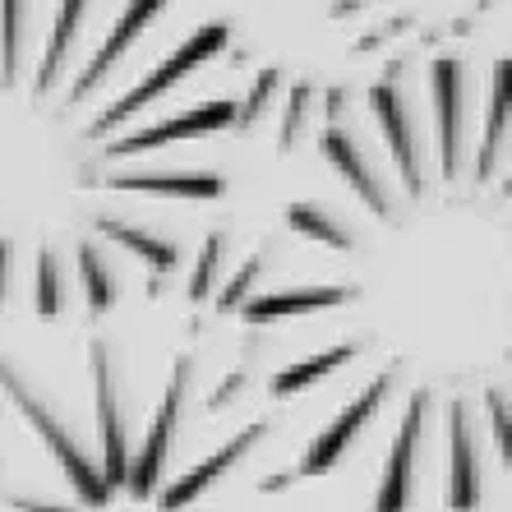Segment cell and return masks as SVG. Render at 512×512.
Listing matches in <instances>:
<instances>
[{"label":"cell","instance_id":"4316f807","mask_svg":"<svg viewBox=\"0 0 512 512\" xmlns=\"http://www.w3.org/2000/svg\"><path fill=\"white\" fill-rule=\"evenodd\" d=\"M259 268H263L259 259H245V263H240V273L231 277V282L222 286V291H217V310H222V314L240 310V305H245V300H250L254 282H259Z\"/></svg>","mask_w":512,"mask_h":512},{"label":"cell","instance_id":"ac0fdd59","mask_svg":"<svg viewBox=\"0 0 512 512\" xmlns=\"http://www.w3.org/2000/svg\"><path fill=\"white\" fill-rule=\"evenodd\" d=\"M503 139H508V65H499V70H494V84H489L485 139H480V162H476V176L480 180H489L494 157L503 153Z\"/></svg>","mask_w":512,"mask_h":512},{"label":"cell","instance_id":"f546056e","mask_svg":"<svg viewBox=\"0 0 512 512\" xmlns=\"http://www.w3.org/2000/svg\"><path fill=\"white\" fill-rule=\"evenodd\" d=\"M14 512H74V508H60V503H42V499H10Z\"/></svg>","mask_w":512,"mask_h":512},{"label":"cell","instance_id":"8fae6325","mask_svg":"<svg viewBox=\"0 0 512 512\" xmlns=\"http://www.w3.org/2000/svg\"><path fill=\"white\" fill-rule=\"evenodd\" d=\"M356 296L351 286H291V291H263V296L240 305V319L263 328L277 319H296V314H314V310H337Z\"/></svg>","mask_w":512,"mask_h":512},{"label":"cell","instance_id":"44dd1931","mask_svg":"<svg viewBox=\"0 0 512 512\" xmlns=\"http://www.w3.org/2000/svg\"><path fill=\"white\" fill-rule=\"evenodd\" d=\"M286 222H291V231L319 240L328 250H351V231L337 227V217H328L319 203H291V208H286Z\"/></svg>","mask_w":512,"mask_h":512},{"label":"cell","instance_id":"7402d4cb","mask_svg":"<svg viewBox=\"0 0 512 512\" xmlns=\"http://www.w3.org/2000/svg\"><path fill=\"white\" fill-rule=\"evenodd\" d=\"M222 259H227V236H208L203 245L199 263H194V277H190V296L194 300H208L217 291V273H222Z\"/></svg>","mask_w":512,"mask_h":512},{"label":"cell","instance_id":"d6986e66","mask_svg":"<svg viewBox=\"0 0 512 512\" xmlns=\"http://www.w3.org/2000/svg\"><path fill=\"white\" fill-rule=\"evenodd\" d=\"M351 360H356V346H328V351H319V356H305L300 365H291V370H282L273 379V397L300 393V388H310V383L328 379V374L342 370V365H351Z\"/></svg>","mask_w":512,"mask_h":512},{"label":"cell","instance_id":"6da1fadb","mask_svg":"<svg viewBox=\"0 0 512 512\" xmlns=\"http://www.w3.org/2000/svg\"><path fill=\"white\" fill-rule=\"evenodd\" d=\"M0 388L14 397V406L24 411V420L37 429L42 448L56 457V466L65 471V480H70L74 494H79L88 508H107V503H111V489H107V480H102V471H97V462L84 453V443H79L70 429H65V420H60L56 411L47 406V397L37 393V388L19 370H10V360H0Z\"/></svg>","mask_w":512,"mask_h":512},{"label":"cell","instance_id":"cb8c5ba5","mask_svg":"<svg viewBox=\"0 0 512 512\" xmlns=\"http://www.w3.org/2000/svg\"><path fill=\"white\" fill-rule=\"evenodd\" d=\"M37 314L42 319H56L60 314V268H56L51 245H42V254H37Z\"/></svg>","mask_w":512,"mask_h":512},{"label":"cell","instance_id":"277c9868","mask_svg":"<svg viewBox=\"0 0 512 512\" xmlns=\"http://www.w3.org/2000/svg\"><path fill=\"white\" fill-rule=\"evenodd\" d=\"M388 388H393V379L388 374H379V379H370L365 383V393L360 397H351L346 402V411L333 420V425L323 429L319 439L310 443V453L300 457V466H296V476H323V471H333L337 462H342V453L351 448V443L360 439V429L374 420V411L383 406V397H388Z\"/></svg>","mask_w":512,"mask_h":512},{"label":"cell","instance_id":"ffe728a7","mask_svg":"<svg viewBox=\"0 0 512 512\" xmlns=\"http://www.w3.org/2000/svg\"><path fill=\"white\" fill-rule=\"evenodd\" d=\"M79 277H84V296H88V310L93 314H107L111 305H116V277H111L107 259H102V250L97 245H79Z\"/></svg>","mask_w":512,"mask_h":512},{"label":"cell","instance_id":"7c38bea8","mask_svg":"<svg viewBox=\"0 0 512 512\" xmlns=\"http://www.w3.org/2000/svg\"><path fill=\"white\" fill-rule=\"evenodd\" d=\"M167 10V0H130V5H125V14H120L116 24H111V33H107V42H102V47L93 51V60H88L84 65V74H79V79H74V102H79V97L88 93V88L97 84V79H102V74L111 70V65H116L120 56H125V47H130L134 37L143 33V28L153 24L157 14Z\"/></svg>","mask_w":512,"mask_h":512},{"label":"cell","instance_id":"4dcf8cb0","mask_svg":"<svg viewBox=\"0 0 512 512\" xmlns=\"http://www.w3.org/2000/svg\"><path fill=\"white\" fill-rule=\"evenodd\" d=\"M10 296V240H0V305Z\"/></svg>","mask_w":512,"mask_h":512},{"label":"cell","instance_id":"5b68a950","mask_svg":"<svg viewBox=\"0 0 512 512\" xmlns=\"http://www.w3.org/2000/svg\"><path fill=\"white\" fill-rule=\"evenodd\" d=\"M231 120H236V102L217 97V102H203V107L185 111V116H171V120L148 125V130L120 134L116 143H107V157H130V153H148V148H167V143H180V139H199V134H222V130H231Z\"/></svg>","mask_w":512,"mask_h":512},{"label":"cell","instance_id":"5bb4252c","mask_svg":"<svg viewBox=\"0 0 512 512\" xmlns=\"http://www.w3.org/2000/svg\"><path fill=\"white\" fill-rule=\"evenodd\" d=\"M319 148H323V157H328V162H333V167L346 176V185L360 194V203H365L370 213H379V217L393 213V199H388V190L374 180V167L365 162V153L356 148V139H351V134L337 130V125H328V130H323V139H319Z\"/></svg>","mask_w":512,"mask_h":512},{"label":"cell","instance_id":"484cf974","mask_svg":"<svg viewBox=\"0 0 512 512\" xmlns=\"http://www.w3.org/2000/svg\"><path fill=\"white\" fill-rule=\"evenodd\" d=\"M310 102H314V88L310 84H296L291 88V97H286V116H282V153H291L300 139V130H305V116H310Z\"/></svg>","mask_w":512,"mask_h":512},{"label":"cell","instance_id":"4fadbf2b","mask_svg":"<svg viewBox=\"0 0 512 512\" xmlns=\"http://www.w3.org/2000/svg\"><path fill=\"white\" fill-rule=\"evenodd\" d=\"M429 88H434V116H439V162L443 176L453 180L462 167V70L453 60H439Z\"/></svg>","mask_w":512,"mask_h":512},{"label":"cell","instance_id":"d4e9b609","mask_svg":"<svg viewBox=\"0 0 512 512\" xmlns=\"http://www.w3.org/2000/svg\"><path fill=\"white\" fill-rule=\"evenodd\" d=\"M277 84H282V74H277V70H263V74H259V84L250 88V97H245V102L236 107V120H231V125H236V130H250L254 120H259L263 111L273 107Z\"/></svg>","mask_w":512,"mask_h":512},{"label":"cell","instance_id":"8992f818","mask_svg":"<svg viewBox=\"0 0 512 512\" xmlns=\"http://www.w3.org/2000/svg\"><path fill=\"white\" fill-rule=\"evenodd\" d=\"M93 379H97V434H102V480L116 494L130 476V448H125V425H120V393L116 370H111V351L102 342L93 346Z\"/></svg>","mask_w":512,"mask_h":512},{"label":"cell","instance_id":"603a6c76","mask_svg":"<svg viewBox=\"0 0 512 512\" xmlns=\"http://www.w3.org/2000/svg\"><path fill=\"white\" fill-rule=\"evenodd\" d=\"M19 28H24V0H0V60H5V84H14Z\"/></svg>","mask_w":512,"mask_h":512},{"label":"cell","instance_id":"3957f363","mask_svg":"<svg viewBox=\"0 0 512 512\" xmlns=\"http://www.w3.org/2000/svg\"><path fill=\"white\" fill-rule=\"evenodd\" d=\"M185 393H190V360H176L167 393H162V406H157L153 425H148V439H143L139 457H130V476H125V485H130L134 499H153L157 489H162V471H167L171 439H176Z\"/></svg>","mask_w":512,"mask_h":512},{"label":"cell","instance_id":"7a4b0ae2","mask_svg":"<svg viewBox=\"0 0 512 512\" xmlns=\"http://www.w3.org/2000/svg\"><path fill=\"white\" fill-rule=\"evenodd\" d=\"M227 37H231V33H227V24H208V28H199L194 37H185V42H180V47L171 51V56L162 60V65H157V70L148 74V79H143L139 88H130L125 97H116V102H111V107L102 111V116H97L93 134L116 130V125H120L125 116H134V111H143L148 102H157V97L167 93V88H176L190 70L208 65V60H213L217 51H227Z\"/></svg>","mask_w":512,"mask_h":512},{"label":"cell","instance_id":"83f0119b","mask_svg":"<svg viewBox=\"0 0 512 512\" xmlns=\"http://www.w3.org/2000/svg\"><path fill=\"white\" fill-rule=\"evenodd\" d=\"M485 411H489V429H494V443H499L503 462L512 457V425H508V397L499 388H489L485 393Z\"/></svg>","mask_w":512,"mask_h":512},{"label":"cell","instance_id":"9a60e30c","mask_svg":"<svg viewBox=\"0 0 512 512\" xmlns=\"http://www.w3.org/2000/svg\"><path fill=\"white\" fill-rule=\"evenodd\" d=\"M107 185L130 194H162V199H217L222 194L217 171H139V176H116Z\"/></svg>","mask_w":512,"mask_h":512},{"label":"cell","instance_id":"ba28073f","mask_svg":"<svg viewBox=\"0 0 512 512\" xmlns=\"http://www.w3.org/2000/svg\"><path fill=\"white\" fill-rule=\"evenodd\" d=\"M370 107L383 130V143H388V153H393L397 171H402L406 194H420L425 190V176H420V157H416V125H411V111H406L402 93L393 84H374Z\"/></svg>","mask_w":512,"mask_h":512},{"label":"cell","instance_id":"f1b7e54d","mask_svg":"<svg viewBox=\"0 0 512 512\" xmlns=\"http://www.w3.org/2000/svg\"><path fill=\"white\" fill-rule=\"evenodd\" d=\"M240 388H245V374H227V379H222V388L208 397V411H222V406H227V397L240 393Z\"/></svg>","mask_w":512,"mask_h":512},{"label":"cell","instance_id":"e0dca14e","mask_svg":"<svg viewBox=\"0 0 512 512\" xmlns=\"http://www.w3.org/2000/svg\"><path fill=\"white\" fill-rule=\"evenodd\" d=\"M84 10H88V0H60L56 24H51L47 65H42V74H37V93H47V88L60 79V65L70 60V47H74V37H79V24H84Z\"/></svg>","mask_w":512,"mask_h":512},{"label":"cell","instance_id":"9c48e42d","mask_svg":"<svg viewBox=\"0 0 512 512\" xmlns=\"http://www.w3.org/2000/svg\"><path fill=\"white\" fill-rule=\"evenodd\" d=\"M480 503V453H476V429L466 406L453 402L448 411V508L471 512Z\"/></svg>","mask_w":512,"mask_h":512},{"label":"cell","instance_id":"2e32d148","mask_svg":"<svg viewBox=\"0 0 512 512\" xmlns=\"http://www.w3.org/2000/svg\"><path fill=\"white\" fill-rule=\"evenodd\" d=\"M97 231L107 240H116V245H125L130 254H139L153 273H171L180 263V245L176 240H162L157 231L148 227H134V222H116V217H97Z\"/></svg>","mask_w":512,"mask_h":512},{"label":"cell","instance_id":"52a82bcc","mask_svg":"<svg viewBox=\"0 0 512 512\" xmlns=\"http://www.w3.org/2000/svg\"><path fill=\"white\" fill-rule=\"evenodd\" d=\"M425 411H429V397L425 393H411L406 416H402V425H397L393 453H388V466H383L374 512H406V503H411V489H416V448H420V425H425Z\"/></svg>","mask_w":512,"mask_h":512},{"label":"cell","instance_id":"30bf717a","mask_svg":"<svg viewBox=\"0 0 512 512\" xmlns=\"http://www.w3.org/2000/svg\"><path fill=\"white\" fill-rule=\"evenodd\" d=\"M263 434H268V425H263V420H254V425H245V429H240V434H236V439H231V443H222L217 453H208V457H203V462H194L190 471H185V476L176 480V485H171V489H162V508H167V512H180V508H185V503H194V499H199V494H203V489H208V485H217V476H227L231 466H236L240 457L250 453V448L263 439Z\"/></svg>","mask_w":512,"mask_h":512}]
</instances>
